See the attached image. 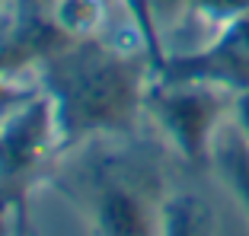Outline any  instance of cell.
Here are the masks:
<instances>
[{
    "label": "cell",
    "instance_id": "obj_6",
    "mask_svg": "<svg viewBox=\"0 0 249 236\" xmlns=\"http://www.w3.org/2000/svg\"><path fill=\"white\" fill-rule=\"evenodd\" d=\"M163 236H211V217H208L205 204L192 195L166 198Z\"/></svg>",
    "mask_w": 249,
    "mask_h": 236
},
{
    "label": "cell",
    "instance_id": "obj_4",
    "mask_svg": "<svg viewBox=\"0 0 249 236\" xmlns=\"http://www.w3.org/2000/svg\"><path fill=\"white\" fill-rule=\"evenodd\" d=\"M160 77L169 80H205L243 93L249 89V10L220 26L208 48L189 54H169Z\"/></svg>",
    "mask_w": 249,
    "mask_h": 236
},
{
    "label": "cell",
    "instance_id": "obj_9",
    "mask_svg": "<svg viewBox=\"0 0 249 236\" xmlns=\"http://www.w3.org/2000/svg\"><path fill=\"white\" fill-rule=\"evenodd\" d=\"M0 3H3V0H0Z\"/></svg>",
    "mask_w": 249,
    "mask_h": 236
},
{
    "label": "cell",
    "instance_id": "obj_5",
    "mask_svg": "<svg viewBox=\"0 0 249 236\" xmlns=\"http://www.w3.org/2000/svg\"><path fill=\"white\" fill-rule=\"evenodd\" d=\"M211 166L217 169L220 182L230 188V195L236 198V204L243 207L249 220V137L236 128L233 118H227L214 137Z\"/></svg>",
    "mask_w": 249,
    "mask_h": 236
},
{
    "label": "cell",
    "instance_id": "obj_1",
    "mask_svg": "<svg viewBox=\"0 0 249 236\" xmlns=\"http://www.w3.org/2000/svg\"><path fill=\"white\" fill-rule=\"evenodd\" d=\"M45 83L52 89V118L61 144L83 134L128 131L144 105V64L138 51L103 42L61 45L42 61Z\"/></svg>",
    "mask_w": 249,
    "mask_h": 236
},
{
    "label": "cell",
    "instance_id": "obj_8",
    "mask_svg": "<svg viewBox=\"0 0 249 236\" xmlns=\"http://www.w3.org/2000/svg\"><path fill=\"white\" fill-rule=\"evenodd\" d=\"M230 118H233L236 128L249 137V89L233 93V109H230Z\"/></svg>",
    "mask_w": 249,
    "mask_h": 236
},
{
    "label": "cell",
    "instance_id": "obj_2",
    "mask_svg": "<svg viewBox=\"0 0 249 236\" xmlns=\"http://www.w3.org/2000/svg\"><path fill=\"white\" fill-rule=\"evenodd\" d=\"M80 201L93 236H163L166 198L154 160L134 147H109L80 160L61 182Z\"/></svg>",
    "mask_w": 249,
    "mask_h": 236
},
{
    "label": "cell",
    "instance_id": "obj_7",
    "mask_svg": "<svg viewBox=\"0 0 249 236\" xmlns=\"http://www.w3.org/2000/svg\"><path fill=\"white\" fill-rule=\"evenodd\" d=\"M0 236H29L26 192H0Z\"/></svg>",
    "mask_w": 249,
    "mask_h": 236
},
{
    "label": "cell",
    "instance_id": "obj_3",
    "mask_svg": "<svg viewBox=\"0 0 249 236\" xmlns=\"http://www.w3.org/2000/svg\"><path fill=\"white\" fill-rule=\"evenodd\" d=\"M144 109L154 115L182 160L192 166H208L214 137L233 109V93L205 80L157 77L147 86Z\"/></svg>",
    "mask_w": 249,
    "mask_h": 236
}]
</instances>
